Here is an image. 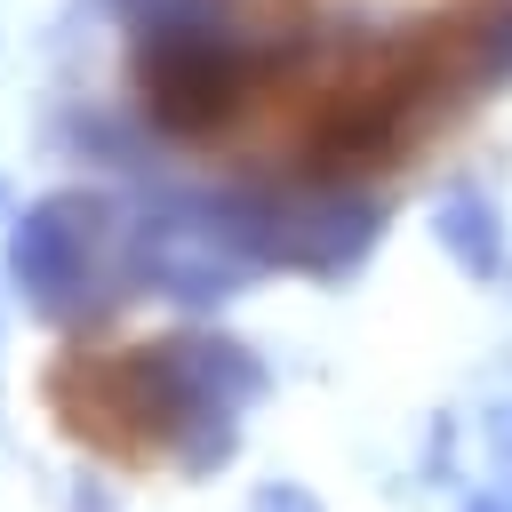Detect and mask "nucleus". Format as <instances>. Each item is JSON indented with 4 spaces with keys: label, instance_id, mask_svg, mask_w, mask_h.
Segmentation results:
<instances>
[{
    "label": "nucleus",
    "instance_id": "f257e3e1",
    "mask_svg": "<svg viewBox=\"0 0 512 512\" xmlns=\"http://www.w3.org/2000/svg\"><path fill=\"white\" fill-rule=\"evenodd\" d=\"M160 392L168 384H160L152 352H96L56 376V408L72 416V432H88L96 448H112L128 464H144V448H160L176 424V400H160Z\"/></svg>",
    "mask_w": 512,
    "mask_h": 512
}]
</instances>
